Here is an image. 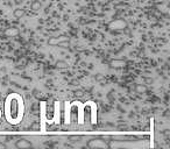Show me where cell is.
<instances>
[{"label": "cell", "mask_w": 170, "mask_h": 149, "mask_svg": "<svg viewBox=\"0 0 170 149\" xmlns=\"http://www.w3.org/2000/svg\"><path fill=\"white\" fill-rule=\"evenodd\" d=\"M7 119L11 123H19L23 117L22 99L18 95H12L7 99Z\"/></svg>", "instance_id": "obj_1"}, {"label": "cell", "mask_w": 170, "mask_h": 149, "mask_svg": "<svg viewBox=\"0 0 170 149\" xmlns=\"http://www.w3.org/2000/svg\"><path fill=\"white\" fill-rule=\"evenodd\" d=\"M110 148H115V149H140L142 147H147L142 141L135 140V141H122V140H110L108 142Z\"/></svg>", "instance_id": "obj_2"}, {"label": "cell", "mask_w": 170, "mask_h": 149, "mask_svg": "<svg viewBox=\"0 0 170 149\" xmlns=\"http://www.w3.org/2000/svg\"><path fill=\"white\" fill-rule=\"evenodd\" d=\"M107 28L112 32H122V30H126L128 28V23L125 19L118 18V19H114V20L110 21L107 23Z\"/></svg>", "instance_id": "obj_3"}, {"label": "cell", "mask_w": 170, "mask_h": 149, "mask_svg": "<svg viewBox=\"0 0 170 149\" xmlns=\"http://www.w3.org/2000/svg\"><path fill=\"white\" fill-rule=\"evenodd\" d=\"M88 147L91 149H105V148H110L108 143L105 142V140L103 139H98V137H93L91 140L88 141Z\"/></svg>", "instance_id": "obj_4"}, {"label": "cell", "mask_w": 170, "mask_h": 149, "mask_svg": "<svg viewBox=\"0 0 170 149\" xmlns=\"http://www.w3.org/2000/svg\"><path fill=\"white\" fill-rule=\"evenodd\" d=\"M70 41L68 35H61V36H53L48 39V44L49 46H58V44H64Z\"/></svg>", "instance_id": "obj_5"}, {"label": "cell", "mask_w": 170, "mask_h": 149, "mask_svg": "<svg viewBox=\"0 0 170 149\" xmlns=\"http://www.w3.org/2000/svg\"><path fill=\"white\" fill-rule=\"evenodd\" d=\"M20 34V29L18 27H10L4 30V35L6 37H15Z\"/></svg>", "instance_id": "obj_6"}, {"label": "cell", "mask_w": 170, "mask_h": 149, "mask_svg": "<svg viewBox=\"0 0 170 149\" xmlns=\"http://www.w3.org/2000/svg\"><path fill=\"white\" fill-rule=\"evenodd\" d=\"M108 64H110V66H111L112 69H122V68L126 66V61L115 58V59H112Z\"/></svg>", "instance_id": "obj_7"}, {"label": "cell", "mask_w": 170, "mask_h": 149, "mask_svg": "<svg viewBox=\"0 0 170 149\" xmlns=\"http://www.w3.org/2000/svg\"><path fill=\"white\" fill-rule=\"evenodd\" d=\"M15 147L19 148V149H27V148H30L32 147V143L28 141V140H25V139H20L15 142Z\"/></svg>", "instance_id": "obj_8"}, {"label": "cell", "mask_w": 170, "mask_h": 149, "mask_svg": "<svg viewBox=\"0 0 170 149\" xmlns=\"http://www.w3.org/2000/svg\"><path fill=\"white\" fill-rule=\"evenodd\" d=\"M55 66H56L57 69L64 70V69H68V68H69V64H68V62L64 61V59H58V61L55 63Z\"/></svg>", "instance_id": "obj_9"}, {"label": "cell", "mask_w": 170, "mask_h": 149, "mask_svg": "<svg viewBox=\"0 0 170 149\" xmlns=\"http://www.w3.org/2000/svg\"><path fill=\"white\" fill-rule=\"evenodd\" d=\"M42 8V4L39 1V0H33V3L30 5V10L34 11V12H37Z\"/></svg>", "instance_id": "obj_10"}, {"label": "cell", "mask_w": 170, "mask_h": 149, "mask_svg": "<svg viewBox=\"0 0 170 149\" xmlns=\"http://www.w3.org/2000/svg\"><path fill=\"white\" fill-rule=\"evenodd\" d=\"M135 92L139 93V95L146 93V92H147V86H146L144 84H136V85H135Z\"/></svg>", "instance_id": "obj_11"}, {"label": "cell", "mask_w": 170, "mask_h": 149, "mask_svg": "<svg viewBox=\"0 0 170 149\" xmlns=\"http://www.w3.org/2000/svg\"><path fill=\"white\" fill-rule=\"evenodd\" d=\"M25 14H26V12H25V10H22V8H15V10L13 11V15H14V18H17V19H21Z\"/></svg>", "instance_id": "obj_12"}, {"label": "cell", "mask_w": 170, "mask_h": 149, "mask_svg": "<svg viewBox=\"0 0 170 149\" xmlns=\"http://www.w3.org/2000/svg\"><path fill=\"white\" fill-rule=\"evenodd\" d=\"M41 126H40V122H33L30 125V130H40Z\"/></svg>", "instance_id": "obj_13"}, {"label": "cell", "mask_w": 170, "mask_h": 149, "mask_svg": "<svg viewBox=\"0 0 170 149\" xmlns=\"http://www.w3.org/2000/svg\"><path fill=\"white\" fill-rule=\"evenodd\" d=\"M22 1H23V0H14V4H15V5H21Z\"/></svg>", "instance_id": "obj_14"}, {"label": "cell", "mask_w": 170, "mask_h": 149, "mask_svg": "<svg viewBox=\"0 0 170 149\" xmlns=\"http://www.w3.org/2000/svg\"><path fill=\"white\" fill-rule=\"evenodd\" d=\"M0 149H6V144L3 143V142H0Z\"/></svg>", "instance_id": "obj_15"}, {"label": "cell", "mask_w": 170, "mask_h": 149, "mask_svg": "<svg viewBox=\"0 0 170 149\" xmlns=\"http://www.w3.org/2000/svg\"><path fill=\"white\" fill-rule=\"evenodd\" d=\"M6 72V68H4V69H0V73H5Z\"/></svg>", "instance_id": "obj_16"}, {"label": "cell", "mask_w": 170, "mask_h": 149, "mask_svg": "<svg viewBox=\"0 0 170 149\" xmlns=\"http://www.w3.org/2000/svg\"><path fill=\"white\" fill-rule=\"evenodd\" d=\"M102 78H103V77L100 76V74H99V76H97V79H98V81H99V79H102Z\"/></svg>", "instance_id": "obj_17"}]
</instances>
